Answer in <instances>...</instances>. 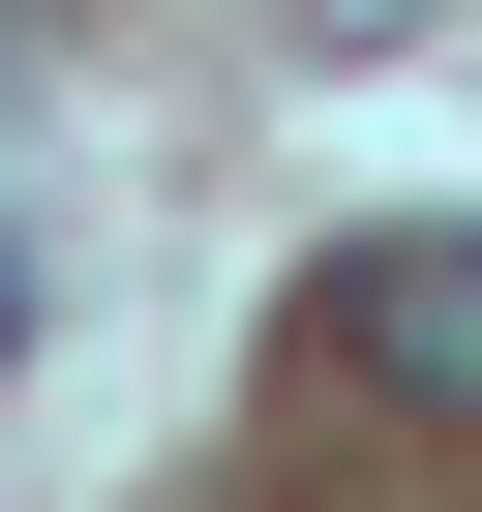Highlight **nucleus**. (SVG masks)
<instances>
[{
	"mask_svg": "<svg viewBox=\"0 0 482 512\" xmlns=\"http://www.w3.org/2000/svg\"><path fill=\"white\" fill-rule=\"evenodd\" d=\"M302 362H332V392H422V422H482V211H392V241H332V272H302Z\"/></svg>",
	"mask_w": 482,
	"mask_h": 512,
	"instance_id": "nucleus-1",
	"label": "nucleus"
}]
</instances>
